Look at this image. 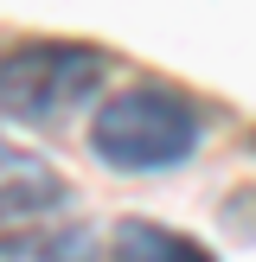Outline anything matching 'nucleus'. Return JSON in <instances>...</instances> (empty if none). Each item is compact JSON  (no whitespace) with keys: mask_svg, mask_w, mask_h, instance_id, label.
<instances>
[{"mask_svg":"<svg viewBox=\"0 0 256 262\" xmlns=\"http://www.w3.org/2000/svg\"><path fill=\"white\" fill-rule=\"evenodd\" d=\"M83 141L109 173H173V166H186L199 154L205 115L186 90L141 77V83L115 90V96H102L90 109Z\"/></svg>","mask_w":256,"mask_h":262,"instance_id":"1","label":"nucleus"},{"mask_svg":"<svg viewBox=\"0 0 256 262\" xmlns=\"http://www.w3.org/2000/svg\"><path fill=\"white\" fill-rule=\"evenodd\" d=\"M109 77V58L77 38H13L0 45V115L26 128L64 122Z\"/></svg>","mask_w":256,"mask_h":262,"instance_id":"2","label":"nucleus"},{"mask_svg":"<svg viewBox=\"0 0 256 262\" xmlns=\"http://www.w3.org/2000/svg\"><path fill=\"white\" fill-rule=\"evenodd\" d=\"M64 199H71V186H64L58 166L0 135V224H13V217H45V211H58Z\"/></svg>","mask_w":256,"mask_h":262,"instance_id":"3","label":"nucleus"},{"mask_svg":"<svg viewBox=\"0 0 256 262\" xmlns=\"http://www.w3.org/2000/svg\"><path fill=\"white\" fill-rule=\"evenodd\" d=\"M109 262H218L199 237L173 224H154V217H122L109 230Z\"/></svg>","mask_w":256,"mask_h":262,"instance_id":"4","label":"nucleus"}]
</instances>
